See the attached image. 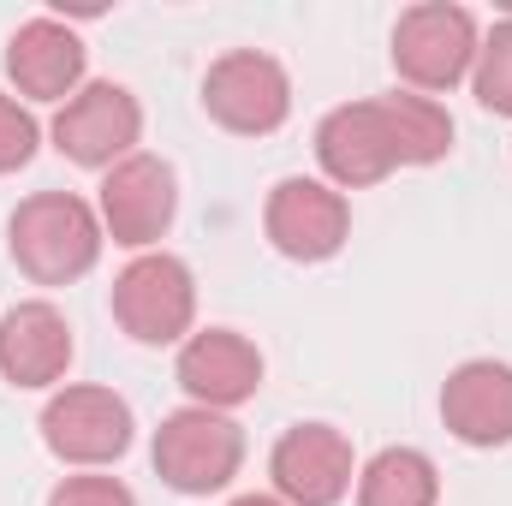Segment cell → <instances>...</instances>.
<instances>
[{
    "instance_id": "obj_7",
    "label": "cell",
    "mask_w": 512,
    "mask_h": 506,
    "mask_svg": "<svg viewBox=\"0 0 512 506\" xmlns=\"http://www.w3.org/2000/svg\"><path fill=\"white\" fill-rule=\"evenodd\" d=\"M203 114L233 137H274L292 120V72L268 48H227L203 72Z\"/></svg>"
},
{
    "instance_id": "obj_20",
    "label": "cell",
    "mask_w": 512,
    "mask_h": 506,
    "mask_svg": "<svg viewBox=\"0 0 512 506\" xmlns=\"http://www.w3.org/2000/svg\"><path fill=\"white\" fill-rule=\"evenodd\" d=\"M48 506H137V495L114 471H72L48 489Z\"/></svg>"
},
{
    "instance_id": "obj_8",
    "label": "cell",
    "mask_w": 512,
    "mask_h": 506,
    "mask_svg": "<svg viewBox=\"0 0 512 506\" xmlns=\"http://www.w3.org/2000/svg\"><path fill=\"white\" fill-rule=\"evenodd\" d=\"M262 239L286 262H334L352 239V197L334 191L328 179L310 173H286L274 179V191L262 197Z\"/></svg>"
},
{
    "instance_id": "obj_2",
    "label": "cell",
    "mask_w": 512,
    "mask_h": 506,
    "mask_svg": "<svg viewBox=\"0 0 512 506\" xmlns=\"http://www.w3.org/2000/svg\"><path fill=\"white\" fill-rule=\"evenodd\" d=\"M477 48H483V24L459 0H417L393 18V36H387L399 90H417V96H447L471 84Z\"/></svg>"
},
{
    "instance_id": "obj_17",
    "label": "cell",
    "mask_w": 512,
    "mask_h": 506,
    "mask_svg": "<svg viewBox=\"0 0 512 506\" xmlns=\"http://www.w3.org/2000/svg\"><path fill=\"white\" fill-rule=\"evenodd\" d=\"M387 114V131L399 143V167H441L453 155V114L435 102V96H417V90H382L376 96Z\"/></svg>"
},
{
    "instance_id": "obj_18",
    "label": "cell",
    "mask_w": 512,
    "mask_h": 506,
    "mask_svg": "<svg viewBox=\"0 0 512 506\" xmlns=\"http://www.w3.org/2000/svg\"><path fill=\"white\" fill-rule=\"evenodd\" d=\"M471 96L483 114L512 120V12L495 18L483 30V48H477V66H471Z\"/></svg>"
},
{
    "instance_id": "obj_19",
    "label": "cell",
    "mask_w": 512,
    "mask_h": 506,
    "mask_svg": "<svg viewBox=\"0 0 512 506\" xmlns=\"http://www.w3.org/2000/svg\"><path fill=\"white\" fill-rule=\"evenodd\" d=\"M36 149H42L36 114H30L12 90H0V179H6V173H24V167L36 161Z\"/></svg>"
},
{
    "instance_id": "obj_6",
    "label": "cell",
    "mask_w": 512,
    "mask_h": 506,
    "mask_svg": "<svg viewBox=\"0 0 512 506\" xmlns=\"http://www.w3.org/2000/svg\"><path fill=\"white\" fill-rule=\"evenodd\" d=\"M96 215H102V233L120 251L131 256L161 251V239L179 221V173H173V161L137 149L120 167H108L102 185H96Z\"/></svg>"
},
{
    "instance_id": "obj_21",
    "label": "cell",
    "mask_w": 512,
    "mask_h": 506,
    "mask_svg": "<svg viewBox=\"0 0 512 506\" xmlns=\"http://www.w3.org/2000/svg\"><path fill=\"white\" fill-rule=\"evenodd\" d=\"M227 506H286V501L280 495H233Z\"/></svg>"
},
{
    "instance_id": "obj_12",
    "label": "cell",
    "mask_w": 512,
    "mask_h": 506,
    "mask_svg": "<svg viewBox=\"0 0 512 506\" xmlns=\"http://www.w3.org/2000/svg\"><path fill=\"white\" fill-rule=\"evenodd\" d=\"M316 167L334 191H370L399 173V143L387 131V114L376 96L340 102L316 120Z\"/></svg>"
},
{
    "instance_id": "obj_14",
    "label": "cell",
    "mask_w": 512,
    "mask_h": 506,
    "mask_svg": "<svg viewBox=\"0 0 512 506\" xmlns=\"http://www.w3.org/2000/svg\"><path fill=\"white\" fill-rule=\"evenodd\" d=\"M78 340L60 304L48 298H24L0 316V381L18 393H54L72 376Z\"/></svg>"
},
{
    "instance_id": "obj_15",
    "label": "cell",
    "mask_w": 512,
    "mask_h": 506,
    "mask_svg": "<svg viewBox=\"0 0 512 506\" xmlns=\"http://www.w3.org/2000/svg\"><path fill=\"white\" fill-rule=\"evenodd\" d=\"M441 429L471 447V453H495L512 447V364L501 358H465L441 381Z\"/></svg>"
},
{
    "instance_id": "obj_16",
    "label": "cell",
    "mask_w": 512,
    "mask_h": 506,
    "mask_svg": "<svg viewBox=\"0 0 512 506\" xmlns=\"http://www.w3.org/2000/svg\"><path fill=\"white\" fill-rule=\"evenodd\" d=\"M358 506H441V465L423 447H382L358 465Z\"/></svg>"
},
{
    "instance_id": "obj_13",
    "label": "cell",
    "mask_w": 512,
    "mask_h": 506,
    "mask_svg": "<svg viewBox=\"0 0 512 506\" xmlns=\"http://www.w3.org/2000/svg\"><path fill=\"white\" fill-rule=\"evenodd\" d=\"M262 376H268L262 346L239 328H197L173 358V381L185 387V399L203 411H227V417L262 393Z\"/></svg>"
},
{
    "instance_id": "obj_9",
    "label": "cell",
    "mask_w": 512,
    "mask_h": 506,
    "mask_svg": "<svg viewBox=\"0 0 512 506\" xmlns=\"http://www.w3.org/2000/svg\"><path fill=\"white\" fill-rule=\"evenodd\" d=\"M268 483V495H280L286 506H340L358 489V447L322 417L292 423L268 447Z\"/></svg>"
},
{
    "instance_id": "obj_5",
    "label": "cell",
    "mask_w": 512,
    "mask_h": 506,
    "mask_svg": "<svg viewBox=\"0 0 512 506\" xmlns=\"http://www.w3.org/2000/svg\"><path fill=\"white\" fill-rule=\"evenodd\" d=\"M36 429H42V447L66 471H108V465L126 459L131 441H137L131 405L114 387H102V381H66V387H54L48 405H42V417H36Z\"/></svg>"
},
{
    "instance_id": "obj_4",
    "label": "cell",
    "mask_w": 512,
    "mask_h": 506,
    "mask_svg": "<svg viewBox=\"0 0 512 506\" xmlns=\"http://www.w3.org/2000/svg\"><path fill=\"white\" fill-rule=\"evenodd\" d=\"M108 310L137 346H185L197 334V274L173 251H143L108 286Z\"/></svg>"
},
{
    "instance_id": "obj_10",
    "label": "cell",
    "mask_w": 512,
    "mask_h": 506,
    "mask_svg": "<svg viewBox=\"0 0 512 506\" xmlns=\"http://www.w3.org/2000/svg\"><path fill=\"white\" fill-rule=\"evenodd\" d=\"M48 143H54L72 167H84V173H108V167H120L126 155H137V143H143V102L131 96L126 84H114V78H90V84L54 114Z\"/></svg>"
},
{
    "instance_id": "obj_3",
    "label": "cell",
    "mask_w": 512,
    "mask_h": 506,
    "mask_svg": "<svg viewBox=\"0 0 512 506\" xmlns=\"http://www.w3.org/2000/svg\"><path fill=\"white\" fill-rule=\"evenodd\" d=\"M149 465L161 477V489L185 495V501H209L227 495L233 477L245 471V429L227 411H203V405H179L155 423L149 435Z\"/></svg>"
},
{
    "instance_id": "obj_1",
    "label": "cell",
    "mask_w": 512,
    "mask_h": 506,
    "mask_svg": "<svg viewBox=\"0 0 512 506\" xmlns=\"http://www.w3.org/2000/svg\"><path fill=\"white\" fill-rule=\"evenodd\" d=\"M102 215L78 191H30L6 215V256L30 286H78L102 262Z\"/></svg>"
},
{
    "instance_id": "obj_11",
    "label": "cell",
    "mask_w": 512,
    "mask_h": 506,
    "mask_svg": "<svg viewBox=\"0 0 512 506\" xmlns=\"http://www.w3.org/2000/svg\"><path fill=\"white\" fill-rule=\"evenodd\" d=\"M0 66H6V84H12V96H18L24 108H30V102L66 108V102L90 84V48H84V36H78L66 18H54V12L24 18V24L6 36Z\"/></svg>"
}]
</instances>
